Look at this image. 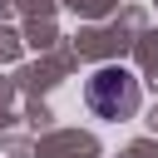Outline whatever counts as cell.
<instances>
[{"label":"cell","mask_w":158,"mask_h":158,"mask_svg":"<svg viewBox=\"0 0 158 158\" xmlns=\"http://www.w3.org/2000/svg\"><path fill=\"white\" fill-rule=\"evenodd\" d=\"M84 99H89V109H94L99 118H133L143 94H138L133 69H123V64H104V69H94V74H89Z\"/></svg>","instance_id":"1"}]
</instances>
